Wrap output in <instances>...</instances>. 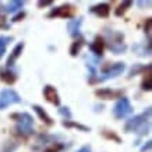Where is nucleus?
<instances>
[{
    "label": "nucleus",
    "mask_w": 152,
    "mask_h": 152,
    "mask_svg": "<svg viewBox=\"0 0 152 152\" xmlns=\"http://www.w3.org/2000/svg\"><path fill=\"white\" fill-rule=\"evenodd\" d=\"M10 119H13L17 121V133L21 135H29L32 133V126H34V119L28 113H13L10 116Z\"/></svg>",
    "instance_id": "f257e3e1"
},
{
    "label": "nucleus",
    "mask_w": 152,
    "mask_h": 152,
    "mask_svg": "<svg viewBox=\"0 0 152 152\" xmlns=\"http://www.w3.org/2000/svg\"><path fill=\"white\" fill-rule=\"evenodd\" d=\"M21 102V96L18 92H15L11 88H4L0 91V109H6L10 105L14 103H20Z\"/></svg>",
    "instance_id": "f03ea898"
},
{
    "label": "nucleus",
    "mask_w": 152,
    "mask_h": 152,
    "mask_svg": "<svg viewBox=\"0 0 152 152\" xmlns=\"http://www.w3.org/2000/svg\"><path fill=\"white\" fill-rule=\"evenodd\" d=\"M149 113H151V107H148L145 113H141V115L135 116V117H133V119L127 120V123H126V126H124L126 133H134V131H137L142 124L148 123Z\"/></svg>",
    "instance_id": "7ed1b4c3"
},
{
    "label": "nucleus",
    "mask_w": 152,
    "mask_h": 152,
    "mask_svg": "<svg viewBox=\"0 0 152 152\" xmlns=\"http://www.w3.org/2000/svg\"><path fill=\"white\" fill-rule=\"evenodd\" d=\"M133 113V106L130 103V101L127 98L121 96L119 101L116 102L115 107H113V115L116 119H123L126 116H129Z\"/></svg>",
    "instance_id": "20e7f679"
},
{
    "label": "nucleus",
    "mask_w": 152,
    "mask_h": 152,
    "mask_svg": "<svg viewBox=\"0 0 152 152\" xmlns=\"http://www.w3.org/2000/svg\"><path fill=\"white\" fill-rule=\"evenodd\" d=\"M124 70H126L124 63H115V64H109L107 67L103 69V73H102L101 77H98V81L102 83V81H106V80L115 78V77L120 75Z\"/></svg>",
    "instance_id": "39448f33"
},
{
    "label": "nucleus",
    "mask_w": 152,
    "mask_h": 152,
    "mask_svg": "<svg viewBox=\"0 0 152 152\" xmlns=\"http://www.w3.org/2000/svg\"><path fill=\"white\" fill-rule=\"evenodd\" d=\"M124 35L120 32H110V42H109V49L116 55H120L126 50L124 42Z\"/></svg>",
    "instance_id": "423d86ee"
},
{
    "label": "nucleus",
    "mask_w": 152,
    "mask_h": 152,
    "mask_svg": "<svg viewBox=\"0 0 152 152\" xmlns=\"http://www.w3.org/2000/svg\"><path fill=\"white\" fill-rule=\"evenodd\" d=\"M75 15V9H74L73 6L70 4H63V6H59V7H56L50 11V13L48 14V17H60V18H71Z\"/></svg>",
    "instance_id": "0eeeda50"
},
{
    "label": "nucleus",
    "mask_w": 152,
    "mask_h": 152,
    "mask_svg": "<svg viewBox=\"0 0 152 152\" xmlns=\"http://www.w3.org/2000/svg\"><path fill=\"white\" fill-rule=\"evenodd\" d=\"M95 95L99 99H115V98H121L123 91H115L110 88H101V89L95 91Z\"/></svg>",
    "instance_id": "6e6552de"
},
{
    "label": "nucleus",
    "mask_w": 152,
    "mask_h": 152,
    "mask_svg": "<svg viewBox=\"0 0 152 152\" xmlns=\"http://www.w3.org/2000/svg\"><path fill=\"white\" fill-rule=\"evenodd\" d=\"M43 96L46 99L48 102H50L53 105L59 106L60 105V98H59V94L56 91L55 87H52V85H46V87L43 88Z\"/></svg>",
    "instance_id": "1a4fd4ad"
},
{
    "label": "nucleus",
    "mask_w": 152,
    "mask_h": 152,
    "mask_svg": "<svg viewBox=\"0 0 152 152\" xmlns=\"http://www.w3.org/2000/svg\"><path fill=\"white\" fill-rule=\"evenodd\" d=\"M0 80L7 85H13L17 81V74L10 69H0Z\"/></svg>",
    "instance_id": "9d476101"
},
{
    "label": "nucleus",
    "mask_w": 152,
    "mask_h": 152,
    "mask_svg": "<svg viewBox=\"0 0 152 152\" xmlns=\"http://www.w3.org/2000/svg\"><path fill=\"white\" fill-rule=\"evenodd\" d=\"M24 42H21V43H18V45H15V48L13 49V52L10 53V57L7 59V67H11V66H14V63H15V60L18 59L20 56H21V53H23L24 50Z\"/></svg>",
    "instance_id": "9b49d317"
},
{
    "label": "nucleus",
    "mask_w": 152,
    "mask_h": 152,
    "mask_svg": "<svg viewBox=\"0 0 152 152\" xmlns=\"http://www.w3.org/2000/svg\"><path fill=\"white\" fill-rule=\"evenodd\" d=\"M91 13L96 14L98 17L106 18L109 15V13H110V7H109V4H106V3H101V4L91 7Z\"/></svg>",
    "instance_id": "f8f14e48"
},
{
    "label": "nucleus",
    "mask_w": 152,
    "mask_h": 152,
    "mask_svg": "<svg viewBox=\"0 0 152 152\" xmlns=\"http://www.w3.org/2000/svg\"><path fill=\"white\" fill-rule=\"evenodd\" d=\"M83 24V18H74L71 21H69L67 24V31L71 37H78L80 35V27Z\"/></svg>",
    "instance_id": "ddd939ff"
},
{
    "label": "nucleus",
    "mask_w": 152,
    "mask_h": 152,
    "mask_svg": "<svg viewBox=\"0 0 152 152\" xmlns=\"http://www.w3.org/2000/svg\"><path fill=\"white\" fill-rule=\"evenodd\" d=\"M91 50L95 53V55L101 56L103 53V49H105V41H103V38L102 37H96L94 39V42L91 43Z\"/></svg>",
    "instance_id": "4468645a"
},
{
    "label": "nucleus",
    "mask_w": 152,
    "mask_h": 152,
    "mask_svg": "<svg viewBox=\"0 0 152 152\" xmlns=\"http://www.w3.org/2000/svg\"><path fill=\"white\" fill-rule=\"evenodd\" d=\"M32 109L35 110V113H37V115L39 116V119H41L42 121L45 123V124H48V126H52V124H53V120H52V117H50L49 115H48L46 112L43 110V109H42V107H41L39 105H34V106H32Z\"/></svg>",
    "instance_id": "2eb2a0df"
},
{
    "label": "nucleus",
    "mask_w": 152,
    "mask_h": 152,
    "mask_svg": "<svg viewBox=\"0 0 152 152\" xmlns=\"http://www.w3.org/2000/svg\"><path fill=\"white\" fill-rule=\"evenodd\" d=\"M84 38H78V39H75V41L73 42V45H71V48H70V55L71 56H77L80 53V50H81V48L84 46Z\"/></svg>",
    "instance_id": "dca6fc26"
},
{
    "label": "nucleus",
    "mask_w": 152,
    "mask_h": 152,
    "mask_svg": "<svg viewBox=\"0 0 152 152\" xmlns=\"http://www.w3.org/2000/svg\"><path fill=\"white\" fill-rule=\"evenodd\" d=\"M11 41H13V38L11 37H4V35L0 37V59L4 56L6 49H7V45H9V42H11Z\"/></svg>",
    "instance_id": "f3484780"
},
{
    "label": "nucleus",
    "mask_w": 152,
    "mask_h": 152,
    "mask_svg": "<svg viewBox=\"0 0 152 152\" xmlns=\"http://www.w3.org/2000/svg\"><path fill=\"white\" fill-rule=\"evenodd\" d=\"M63 126L64 127H74V129H78L81 131H85V133L89 131V127H87V126H84V124H80V123H75V121H70V120H64Z\"/></svg>",
    "instance_id": "a211bd4d"
},
{
    "label": "nucleus",
    "mask_w": 152,
    "mask_h": 152,
    "mask_svg": "<svg viewBox=\"0 0 152 152\" xmlns=\"http://www.w3.org/2000/svg\"><path fill=\"white\" fill-rule=\"evenodd\" d=\"M24 6V1H20V0H13V1H10L9 4H7V13H14V11H17L20 10L21 7Z\"/></svg>",
    "instance_id": "6ab92c4d"
},
{
    "label": "nucleus",
    "mask_w": 152,
    "mask_h": 152,
    "mask_svg": "<svg viewBox=\"0 0 152 152\" xmlns=\"http://www.w3.org/2000/svg\"><path fill=\"white\" fill-rule=\"evenodd\" d=\"M141 88L144 91H151L152 89V75H151V71H148L145 74V78H144L142 84H141Z\"/></svg>",
    "instance_id": "aec40b11"
},
{
    "label": "nucleus",
    "mask_w": 152,
    "mask_h": 152,
    "mask_svg": "<svg viewBox=\"0 0 152 152\" xmlns=\"http://www.w3.org/2000/svg\"><path fill=\"white\" fill-rule=\"evenodd\" d=\"M129 7H131V1H123V3H121V4H120L119 7L116 9V11H115L116 15H117V17L123 15V14H124L126 11L129 10Z\"/></svg>",
    "instance_id": "412c9836"
},
{
    "label": "nucleus",
    "mask_w": 152,
    "mask_h": 152,
    "mask_svg": "<svg viewBox=\"0 0 152 152\" xmlns=\"http://www.w3.org/2000/svg\"><path fill=\"white\" fill-rule=\"evenodd\" d=\"M102 135L105 137V138L107 140H113V141H116V142H121V140H120V137L117 135V134H115L113 131H102Z\"/></svg>",
    "instance_id": "4be33fe9"
},
{
    "label": "nucleus",
    "mask_w": 152,
    "mask_h": 152,
    "mask_svg": "<svg viewBox=\"0 0 152 152\" xmlns=\"http://www.w3.org/2000/svg\"><path fill=\"white\" fill-rule=\"evenodd\" d=\"M64 148V145L63 144H60V142H55V144H52L49 148H46L43 152H60L61 149Z\"/></svg>",
    "instance_id": "5701e85b"
},
{
    "label": "nucleus",
    "mask_w": 152,
    "mask_h": 152,
    "mask_svg": "<svg viewBox=\"0 0 152 152\" xmlns=\"http://www.w3.org/2000/svg\"><path fill=\"white\" fill-rule=\"evenodd\" d=\"M59 113L61 116L67 117V119H70V117H71V112L69 110V107H60V109H59Z\"/></svg>",
    "instance_id": "b1692460"
},
{
    "label": "nucleus",
    "mask_w": 152,
    "mask_h": 152,
    "mask_svg": "<svg viewBox=\"0 0 152 152\" xmlns=\"http://www.w3.org/2000/svg\"><path fill=\"white\" fill-rule=\"evenodd\" d=\"M24 17H25V13H24V11H21V13L17 14V15H15V17L13 18V23H18V21H21Z\"/></svg>",
    "instance_id": "393cba45"
},
{
    "label": "nucleus",
    "mask_w": 152,
    "mask_h": 152,
    "mask_svg": "<svg viewBox=\"0 0 152 152\" xmlns=\"http://www.w3.org/2000/svg\"><path fill=\"white\" fill-rule=\"evenodd\" d=\"M151 18H147V21H145V28H144V29H145V32L148 34V35H149V32H151Z\"/></svg>",
    "instance_id": "a878e982"
},
{
    "label": "nucleus",
    "mask_w": 152,
    "mask_h": 152,
    "mask_svg": "<svg viewBox=\"0 0 152 152\" xmlns=\"http://www.w3.org/2000/svg\"><path fill=\"white\" fill-rule=\"evenodd\" d=\"M3 27H7L6 25V18L3 15H0V28H3Z\"/></svg>",
    "instance_id": "bb28decb"
},
{
    "label": "nucleus",
    "mask_w": 152,
    "mask_h": 152,
    "mask_svg": "<svg viewBox=\"0 0 152 152\" xmlns=\"http://www.w3.org/2000/svg\"><path fill=\"white\" fill-rule=\"evenodd\" d=\"M52 1H38V6L39 7H42V6H50Z\"/></svg>",
    "instance_id": "cd10ccee"
},
{
    "label": "nucleus",
    "mask_w": 152,
    "mask_h": 152,
    "mask_svg": "<svg viewBox=\"0 0 152 152\" xmlns=\"http://www.w3.org/2000/svg\"><path fill=\"white\" fill-rule=\"evenodd\" d=\"M149 148H151V141H148V142H147V145H145V147H142V148H141V151H142V152H145V151H148Z\"/></svg>",
    "instance_id": "c85d7f7f"
},
{
    "label": "nucleus",
    "mask_w": 152,
    "mask_h": 152,
    "mask_svg": "<svg viewBox=\"0 0 152 152\" xmlns=\"http://www.w3.org/2000/svg\"><path fill=\"white\" fill-rule=\"evenodd\" d=\"M77 152H91V148H89V147H83L81 149H78Z\"/></svg>",
    "instance_id": "c756f323"
},
{
    "label": "nucleus",
    "mask_w": 152,
    "mask_h": 152,
    "mask_svg": "<svg viewBox=\"0 0 152 152\" xmlns=\"http://www.w3.org/2000/svg\"><path fill=\"white\" fill-rule=\"evenodd\" d=\"M151 4V1H138V6H141V7H142V6H149Z\"/></svg>",
    "instance_id": "7c9ffc66"
},
{
    "label": "nucleus",
    "mask_w": 152,
    "mask_h": 152,
    "mask_svg": "<svg viewBox=\"0 0 152 152\" xmlns=\"http://www.w3.org/2000/svg\"><path fill=\"white\" fill-rule=\"evenodd\" d=\"M0 11H1V6H0Z\"/></svg>",
    "instance_id": "2f4dec72"
}]
</instances>
